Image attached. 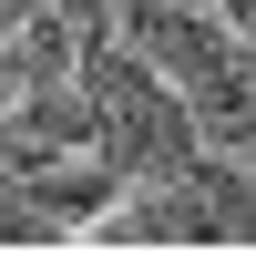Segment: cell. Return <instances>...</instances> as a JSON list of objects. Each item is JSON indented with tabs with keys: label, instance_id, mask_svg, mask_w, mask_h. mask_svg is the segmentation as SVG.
Segmentation results:
<instances>
[{
	"label": "cell",
	"instance_id": "6da1fadb",
	"mask_svg": "<svg viewBox=\"0 0 256 256\" xmlns=\"http://www.w3.org/2000/svg\"><path fill=\"white\" fill-rule=\"evenodd\" d=\"M82 92H92V113H102V154H113V164H134V174H184V164L205 154L195 102H184V92H174V82H164L144 52L92 41V52H82Z\"/></svg>",
	"mask_w": 256,
	"mask_h": 256
},
{
	"label": "cell",
	"instance_id": "7a4b0ae2",
	"mask_svg": "<svg viewBox=\"0 0 256 256\" xmlns=\"http://www.w3.org/2000/svg\"><path fill=\"white\" fill-rule=\"evenodd\" d=\"M113 236H134V246H226V226H216L195 174H144L134 205L113 216Z\"/></svg>",
	"mask_w": 256,
	"mask_h": 256
},
{
	"label": "cell",
	"instance_id": "3957f363",
	"mask_svg": "<svg viewBox=\"0 0 256 256\" xmlns=\"http://www.w3.org/2000/svg\"><path fill=\"white\" fill-rule=\"evenodd\" d=\"M20 184H31L62 226H92L102 205H113V154H82V164H62V154H52L41 174H20Z\"/></svg>",
	"mask_w": 256,
	"mask_h": 256
},
{
	"label": "cell",
	"instance_id": "277c9868",
	"mask_svg": "<svg viewBox=\"0 0 256 256\" xmlns=\"http://www.w3.org/2000/svg\"><path fill=\"white\" fill-rule=\"evenodd\" d=\"M184 174L205 184V205H216V226H226V236H256V174H246V164H226V154H195Z\"/></svg>",
	"mask_w": 256,
	"mask_h": 256
},
{
	"label": "cell",
	"instance_id": "5b68a950",
	"mask_svg": "<svg viewBox=\"0 0 256 256\" xmlns=\"http://www.w3.org/2000/svg\"><path fill=\"white\" fill-rule=\"evenodd\" d=\"M52 236H62V216H52L20 174H0V246H52Z\"/></svg>",
	"mask_w": 256,
	"mask_h": 256
},
{
	"label": "cell",
	"instance_id": "8992f818",
	"mask_svg": "<svg viewBox=\"0 0 256 256\" xmlns=\"http://www.w3.org/2000/svg\"><path fill=\"white\" fill-rule=\"evenodd\" d=\"M52 10H62V20H72V31H82V41H102V31H113V10H123V0H52Z\"/></svg>",
	"mask_w": 256,
	"mask_h": 256
},
{
	"label": "cell",
	"instance_id": "52a82bcc",
	"mask_svg": "<svg viewBox=\"0 0 256 256\" xmlns=\"http://www.w3.org/2000/svg\"><path fill=\"white\" fill-rule=\"evenodd\" d=\"M226 154H236V164H246V174H256V113L236 123V144H226Z\"/></svg>",
	"mask_w": 256,
	"mask_h": 256
},
{
	"label": "cell",
	"instance_id": "ba28073f",
	"mask_svg": "<svg viewBox=\"0 0 256 256\" xmlns=\"http://www.w3.org/2000/svg\"><path fill=\"white\" fill-rule=\"evenodd\" d=\"M164 10H216V0H164Z\"/></svg>",
	"mask_w": 256,
	"mask_h": 256
},
{
	"label": "cell",
	"instance_id": "9c48e42d",
	"mask_svg": "<svg viewBox=\"0 0 256 256\" xmlns=\"http://www.w3.org/2000/svg\"><path fill=\"white\" fill-rule=\"evenodd\" d=\"M246 62H256V31H246Z\"/></svg>",
	"mask_w": 256,
	"mask_h": 256
}]
</instances>
